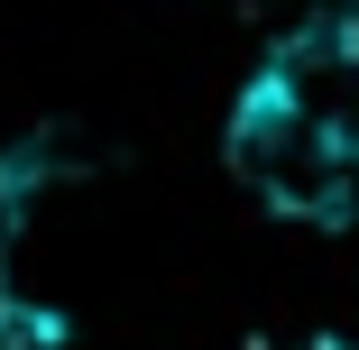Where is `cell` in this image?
I'll list each match as a JSON object with an SVG mask.
<instances>
[{
    "instance_id": "cell-1",
    "label": "cell",
    "mask_w": 359,
    "mask_h": 350,
    "mask_svg": "<svg viewBox=\"0 0 359 350\" xmlns=\"http://www.w3.org/2000/svg\"><path fill=\"white\" fill-rule=\"evenodd\" d=\"M231 166H240V184L267 203V213H285V222H332L341 203H350V184H359L350 138L323 111H304L276 74H258L240 93V111H231Z\"/></svg>"
}]
</instances>
